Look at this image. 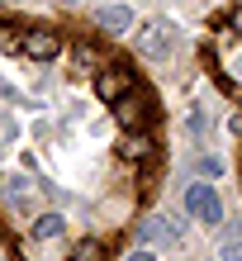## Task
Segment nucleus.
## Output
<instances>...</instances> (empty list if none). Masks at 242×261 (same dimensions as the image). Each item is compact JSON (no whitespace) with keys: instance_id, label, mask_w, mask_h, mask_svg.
<instances>
[{"instance_id":"nucleus-8","label":"nucleus","mask_w":242,"mask_h":261,"mask_svg":"<svg viewBox=\"0 0 242 261\" xmlns=\"http://www.w3.org/2000/svg\"><path fill=\"white\" fill-rule=\"evenodd\" d=\"M219 256H223V261H242V223H228V228H223Z\"/></svg>"},{"instance_id":"nucleus-10","label":"nucleus","mask_w":242,"mask_h":261,"mask_svg":"<svg viewBox=\"0 0 242 261\" xmlns=\"http://www.w3.org/2000/svg\"><path fill=\"white\" fill-rule=\"evenodd\" d=\"M62 228H67V219H62V214H43V219L34 223V238H57Z\"/></svg>"},{"instance_id":"nucleus-18","label":"nucleus","mask_w":242,"mask_h":261,"mask_svg":"<svg viewBox=\"0 0 242 261\" xmlns=\"http://www.w3.org/2000/svg\"><path fill=\"white\" fill-rule=\"evenodd\" d=\"M52 5H76V0H52Z\"/></svg>"},{"instance_id":"nucleus-12","label":"nucleus","mask_w":242,"mask_h":261,"mask_svg":"<svg viewBox=\"0 0 242 261\" xmlns=\"http://www.w3.org/2000/svg\"><path fill=\"white\" fill-rule=\"evenodd\" d=\"M71 261H104V252H100V242H81V247L71 252Z\"/></svg>"},{"instance_id":"nucleus-7","label":"nucleus","mask_w":242,"mask_h":261,"mask_svg":"<svg viewBox=\"0 0 242 261\" xmlns=\"http://www.w3.org/2000/svg\"><path fill=\"white\" fill-rule=\"evenodd\" d=\"M152 152H157V143L147 138V128L119 138V157H124V162H152Z\"/></svg>"},{"instance_id":"nucleus-14","label":"nucleus","mask_w":242,"mask_h":261,"mask_svg":"<svg viewBox=\"0 0 242 261\" xmlns=\"http://www.w3.org/2000/svg\"><path fill=\"white\" fill-rule=\"evenodd\" d=\"M223 166H219V157H200V176H219Z\"/></svg>"},{"instance_id":"nucleus-13","label":"nucleus","mask_w":242,"mask_h":261,"mask_svg":"<svg viewBox=\"0 0 242 261\" xmlns=\"http://www.w3.org/2000/svg\"><path fill=\"white\" fill-rule=\"evenodd\" d=\"M5 195H10V204H14L19 195H29V176H10V180H5Z\"/></svg>"},{"instance_id":"nucleus-5","label":"nucleus","mask_w":242,"mask_h":261,"mask_svg":"<svg viewBox=\"0 0 242 261\" xmlns=\"http://www.w3.org/2000/svg\"><path fill=\"white\" fill-rule=\"evenodd\" d=\"M19 53H24V57H34V62H48V57L62 53V38H57L52 29H24Z\"/></svg>"},{"instance_id":"nucleus-11","label":"nucleus","mask_w":242,"mask_h":261,"mask_svg":"<svg viewBox=\"0 0 242 261\" xmlns=\"http://www.w3.org/2000/svg\"><path fill=\"white\" fill-rule=\"evenodd\" d=\"M104 62V57H95V48H90V43H81V48H76V67H86V71H95Z\"/></svg>"},{"instance_id":"nucleus-19","label":"nucleus","mask_w":242,"mask_h":261,"mask_svg":"<svg viewBox=\"0 0 242 261\" xmlns=\"http://www.w3.org/2000/svg\"><path fill=\"white\" fill-rule=\"evenodd\" d=\"M0 5H19V0H0Z\"/></svg>"},{"instance_id":"nucleus-17","label":"nucleus","mask_w":242,"mask_h":261,"mask_svg":"<svg viewBox=\"0 0 242 261\" xmlns=\"http://www.w3.org/2000/svg\"><path fill=\"white\" fill-rule=\"evenodd\" d=\"M0 100H19V90H14V86L5 81V76H0Z\"/></svg>"},{"instance_id":"nucleus-6","label":"nucleus","mask_w":242,"mask_h":261,"mask_svg":"<svg viewBox=\"0 0 242 261\" xmlns=\"http://www.w3.org/2000/svg\"><path fill=\"white\" fill-rule=\"evenodd\" d=\"M95 24H100V34H128L138 19H133L128 5H100L95 10Z\"/></svg>"},{"instance_id":"nucleus-4","label":"nucleus","mask_w":242,"mask_h":261,"mask_svg":"<svg viewBox=\"0 0 242 261\" xmlns=\"http://www.w3.org/2000/svg\"><path fill=\"white\" fill-rule=\"evenodd\" d=\"M185 209H190L200 223H219V219H223V199H219L214 186H190V190H185Z\"/></svg>"},{"instance_id":"nucleus-1","label":"nucleus","mask_w":242,"mask_h":261,"mask_svg":"<svg viewBox=\"0 0 242 261\" xmlns=\"http://www.w3.org/2000/svg\"><path fill=\"white\" fill-rule=\"evenodd\" d=\"M152 114H157V105H152V95H147V90H138V86L124 90V95L114 100V119H119L128 133L147 128V124H152Z\"/></svg>"},{"instance_id":"nucleus-2","label":"nucleus","mask_w":242,"mask_h":261,"mask_svg":"<svg viewBox=\"0 0 242 261\" xmlns=\"http://www.w3.org/2000/svg\"><path fill=\"white\" fill-rule=\"evenodd\" d=\"M176 38H180V29L171 19H147L138 24V53L143 57H166V53H176Z\"/></svg>"},{"instance_id":"nucleus-15","label":"nucleus","mask_w":242,"mask_h":261,"mask_svg":"<svg viewBox=\"0 0 242 261\" xmlns=\"http://www.w3.org/2000/svg\"><path fill=\"white\" fill-rule=\"evenodd\" d=\"M228 29H233V34H242V5H237V10H228Z\"/></svg>"},{"instance_id":"nucleus-3","label":"nucleus","mask_w":242,"mask_h":261,"mask_svg":"<svg viewBox=\"0 0 242 261\" xmlns=\"http://www.w3.org/2000/svg\"><path fill=\"white\" fill-rule=\"evenodd\" d=\"M133 86H138V76H133L128 67H119V62H100L95 67V95L100 100H119V95H124V90H133Z\"/></svg>"},{"instance_id":"nucleus-16","label":"nucleus","mask_w":242,"mask_h":261,"mask_svg":"<svg viewBox=\"0 0 242 261\" xmlns=\"http://www.w3.org/2000/svg\"><path fill=\"white\" fill-rule=\"evenodd\" d=\"M124 261H157V256H152V252H147V247H133V252L124 256Z\"/></svg>"},{"instance_id":"nucleus-9","label":"nucleus","mask_w":242,"mask_h":261,"mask_svg":"<svg viewBox=\"0 0 242 261\" xmlns=\"http://www.w3.org/2000/svg\"><path fill=\"white\" fill-rule=\"evenodd\" d=\"M138 238H143V242H176L180 233H176V228H166L162 219H143V223H138Z\"/></svg>"}]
</instances>
